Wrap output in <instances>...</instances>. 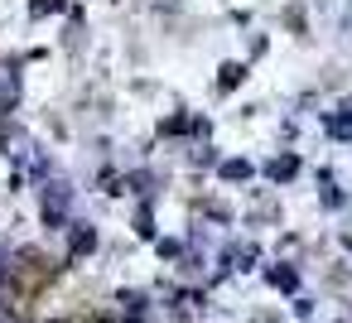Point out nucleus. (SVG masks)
<instances>
[{
  "label": "nucleus",
  "instance_id": "1",
  "mask_svg": "<svg viewBox=\"0 0 352 323\" xmlns=\"http://www.w3.org/2000/svg\"><path fill=\"white\" fill-rule=\"evenodd\" d=\"M63 208H68V188L63 183H49V193H44V217L58 227L63 222Z\"/></svg>",
  "mask_w": 352,
  "mask_h": 323
},
{
  "label": "nucleus",
  "instance_id": "2",
  "mask_svg": "<svg viewBox=\"0 0 352 323\" xmlns=\"http://www.w3.org/2000/svg\"><path fill=\"white\" fill-rule=\"evenodd\" d=\"M15 97H20V78H15V68H0V111H10Z\"/></svg>",
  "mask_w": 352,
  "mask_h": 323
},
{
  "label": "nucleus",
  "instance_id": "3",
  "mask_svg": "<svg viewBox=\"0 0 352 323\" xmlns=\"http://www.w3.org/2000/svg\"><path fill=\"white\" fill-rule=\"evenodd\" d=\"M92 246H97V236H92V227H78V232H73V251L82 256V251H92Z\"/></svg>",
  "mask_w": 352,
  "mask_h": 323
},
{
  "label": "nucleus",
  "instance_id": "4",
  "mask_svg": "<svg viewBox=\"0 0 352 323\" xmlns=\"http://www.w3.org/2000/svg\"><path fill=\"white\" fill-rule=\"evenodd\" d=\"M0 275H6V241H0Z\"/></svg>",
  "mask_w": 352,
  "mask_h": 323
}]
</instances>
